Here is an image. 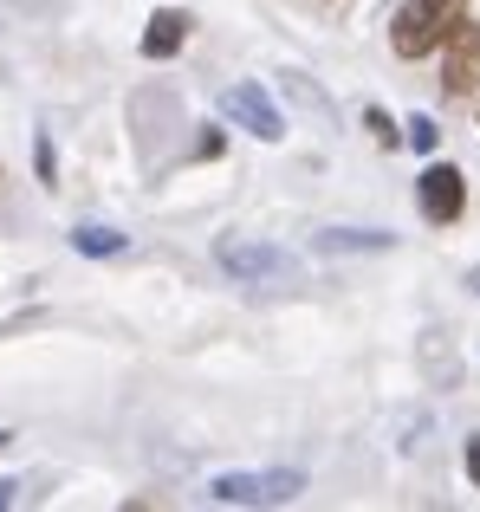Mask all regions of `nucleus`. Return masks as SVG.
I'll return each instance as SVG.
<instances>
[{
	"label": "nucleus",
	"mask_w": 480,
	"mask_h": 512,
	"mask_svg": "<svg viewBox=\"0 0 480 512\" xmlns=\"http://www.w3.org/2000/svg\"><path fill=\"white\" fill-rule=\"evenodd\" d=\"M215 260H221V273L247 279V286H260V279H292V273H299V260H292L286 247H273V240H247V234H228V240L215 247Z\"/></svg>",
	"instance_id": "nucleus-2"
},
{
	"label": "nucleus",
	"mask_w": 480,
	"mask_h": 512,
	"mask_svg": "<svg viewBox=\"0 0 480 512\" xmlns=\"http://www.w3.org/2000/svg\"><path fill=\"white\" fill-rule=\"evenodd\" d=\"M7 441H13V435H7V428H0V448H7Z\"/></svg>",
	"instance_id": "nucleus-14"
},
{
	"label": "nucleus",
	"mask_w": 480,
	"mask_h": 512,
	"mask_svg": "<svg viewBox=\"0 0 480 512\" xmlns=\"http://www.w3.org/2000/svg\"><path fill=\"white\" fill-rule=\"evenodd\" d=\"M468 474H474V487H480V435L468 441Z\"/></svg>",
	"instance_id": "nucleus-11"
},
{
	"label": "nucleus",
	"mask_w": 480,
	"mask_h": 512,
	"mask_svg": "<svg viewBox=\"0 0 480 512\" xmlns=\"http://www.w3.org/2000/svg\"><path fill=\"white\" fill-rule=\"evenodd\" d=\"M468 286H474V292H480V266H474V273H468Z\"/></svg>",
	"instance_id": "nucleus-13"
},
{
	"label": "nucleus",
	"mask_w": 480,
	"mask_h": 512,
	"mask_svg": "<svg viewBox=\"0 0 480 512\" xmlns=\"http://www.w3.org/2000/svg\"><path fill=\"white\" fill-rule=\"evenodd\" d=\"M480 85V26L461 13L455 33H448V65H442V91L448 98H468V91Z\"/></svg>",
	"instance_id": "nucleus-5"
},
{
	"label": "nucleus",
	"mask_w": 480,
	"mask_h": 512,
	"mask_svg": "<svg viewBox=\"0 0 480 512\" xmlns=\"http://www.w3.org/2000/svg\"><path fill=\"white\" fill-rule=\"evenodd\" d=\"M312 247L318 253H383V247H396V234H377V227H364V234H357V227H331V234H312Z\"/></svg>",
	"instance_id": "nucleus-7"
},
{
	"label": "nucleus",
	"mask_w": 480,
	"mask_h": 512,
	"mask_svg": "<svg viewBox=\"0 0 480 512\" xmlns=\"http://www.w3.org/2000/svg\"><path fill=\"white\" fill-rule=\"evenodd\" d=\"M13 493H20V487H13V480H0V506H13Z\"/></svg>",
	"instance_id": "nucleus-12"
},
{
	"label": "nucleus",
	"mask_w": 480,
	"mask_h": 512,
	"mask_svg": "<svg viewBox=\"0 0 480 512\" xmlns=\"http://www.w3.org/2000/svg\"><path fill=\"white\" fill-rule=\"evenodd\" d=\"M182 39H189V13H156L150 33H143V52H150V59H169V52H182Z\"/></svg>",
	"instance_id": "nucleus-8"
},
{
	"label": "nucleus",
	"mask_w": 480,
	"mask_h": 512,
	"mask_svg": "<svg viewBox=\"0 0 480 512\" xmlns=\"http://www.w3.org/2000/svg\"><path fill=\"white\" fill-rule=\"evenodd\" d=\"M416 195H422V214H429L435 227H448V221H455L461 208H468V182H461V169H448V163L422 169Z\"/></svg>",
	"instance_id": "nucleus-6"
},
{
	"label": "nucleus",
	"mask_w": 480,
	"mask_h": 512,
	"mask_svg": "<svg viewBox=\"0 0 480 512\" xmlns=\"http://www.w3.org/2000/svg\"><path fill=\"white\" fill-rule=\"evenodd\" d=\"M409 143H416V150H435V143H442V130H435L429 117H416V124H409Z\"/></svg>",
	"instance_id": "nucleus-10"
},
{
	"label": "nucleus",
	"mask_w": 480,
	"mask_h": 512,
	"mask_svg": "<svg viewBox=\"0 0 480 512\" xmlns=\"http://www.w3.org/2000/svg\"><path fill=\"white\" fill-rule=\"evenodd\" d=\"M72 247L78 253H124V234H111V227H72Z\"/></svg>",
	"instance_id": "nucleus-9"
},
{
	"label": "nucleus",
	"mask_w": 480,
	"mask_h": 512,
	"mask_svg": "<svg viewBox=\"0 0 480 512\" xmlns=\"http://www.w3.org/2000/svg\"><path fill=\"white\" fill-rule=\"evenodd\" d=\"M461 13H468V0H403V13H396V26H390L396 59H422V52H435L448 33H455Z\"/></svg>",
	"instance_id": "nucleus-1"
},
{
	"label": "nucleus",
	"mask_w": 480,
	"mask_h": 512,
	"mask_svg": "<svg viewBox=\"0 0 480 512\" xmlns=\"http://www.w3.org/2000/svg\"><path fill=\"white\" fill-rule=\"evenodd\" d=\"M221 111H228L240 130H253L260 143H279V137H286V117H279V104L266 98L260 85H228V91H221Z\"/></svg>",
	"instance_id": "nucleus-4"
},
{
	"label": "nucleus",
	"mask_w": 480,
	"mask_h": 512,
	"mask_svg": "<svg viewBox=\"0 0 480 512\" xmlns=\"http://www.w3.org/2000/svg\"><path fill=\"white\" fill-rule=\"evenodd\" d=\"M208 493H215L221 506H286V500L305 493V480L292 474V467H266V474H221Z\"/></svg>",
	"instance_id": "nucleus-3"
}]
</instances>
